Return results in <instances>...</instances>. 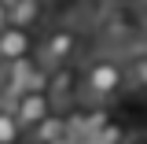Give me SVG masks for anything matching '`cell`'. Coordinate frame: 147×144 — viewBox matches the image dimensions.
Here are the masks:
<instances>
[{
    "instance_id": "1",
    "label": "cell",
    "mask_w": 147,
    "mask_h": 144,
    "mask_svg": "<svg viewBox=\"0 0 147 144\" xmlns=\"http://www.w3.org/2000/svg\"><path fill=\"white\" fill-rule=\"evenodd\" d=\"M129 85H132L129 67H121L114 55H92L81 70V100H88L96 107H107L118 96H125Z\"/></svg>"
},
{
    "instance_id": "2",
    "label": "cell",
    "mask_w": 147,
    "mask_h": 144,
    "mask_svg": "<svg viewBox=\"0 0 147 144\" xmlns=\"http://www.w3.org/2000/svg\"><path fill=\"white\" fill-rule=\"evenodd\" d=\"M77 48H81V33H77L74 26H55V30L44 33L37 59H40L44 67H59V63H70Z\"/></svg>"
},
{
    "instance_id": "3",
    "label": "cell",
    "mask_w": 147,
    "mask_h": 144,
    "mask_svg": "<svg viewBox=\"0 0 147 144\" xmlns=\"http://www.w3.org/2000/svg\"><path fill=\"white\" fill-rule=\"evenodd\" d=\"M15 111H18V122H22V133H30L55 111V100L48 96V89H26L15 100Z\"/></svg>"
},
{
    "instance_id": "4",
    "label": "cell",
    "mask_w": 147,
    "mask_h": 144,
    "mask_svg": "<svg viewBox=\"0 0 147 144\" xmlns=\"http://www.w3.org/2000/svg\"><path fill=\"white\" fill-rule=\"evenodd\" d=\"M48 96L55 100V107L74 104V96H81V70L74 63H59L48 74Z\"/></svg>"
},
{
    "instance_id": "5",
    "label": "cell",
    "mask_w": 147,
    "mask_h": 144,
    "mask_svg": "<svg viewBox=\"0 0 147 144\" xmlns=\"http://www.w3.org/2000/svg\"><path fill=\"white\" fill-rule=\"evenodd\" d=\"M26 55H33V33L26 26H15V22L4 26L0 30V63H18Z\"/></svg>"
},
{
    "instance_id": "6",
    "label": "cell",
    "mask_w": 147,
    "mask_h": 144,
    "mask_svg": "<svg viewBox=\"0 0 147 144\" xmlns=\"http://www.w3.org/2000/svg\"><path fill=\"white\" fill-rule=\"evenodd\" d=\"M70 118L66 115H59V111H52L40 126H33L30 133H26V144H48V141H59V137H70Z\"/></svg>"
},
{
    "instance_id": "7",
    "label": "cell",
    "mask_w": 147,
    "mask_h": 144,
    "mask_svg": "<svg viewBox=\"0 0 147 144\" xmlns=\"http://www.w3.org/2000/svg\"><path fill=\"white\" fill-rule=\"evenodd\" d=\"M22 137H26V133H22L15 104H11V100H0V144H18Z\"/></svg>"
},
{
    "instance_id": "8",
    "label": "cell",
    "mask_w": 147,
    "mask_h": 144,
    "mask_svg": "<svg viewBox=\"0 0 147 144\" xmlns=\"http://www.w3.org/2000/svg\"><path fill=\"white\" fill-rule=\"evenodd\" d=\"M40 18H44V0H18L15 8H11V22H15V26L33 30Z\"/></svg>"
},
{
    "instance_id": "9",
    "label": "cell",
    "mask_w": 147,
    "mask_h": 144,
    "mask_svg": "<svg viewBox=\"0 0 147 144\" xmlns=\"http://www.w3.org/2000/svg\"><path fill=\"white\" fill-rule=\"evenodd\" d=\"M125 141H129V129H125V122H118V118H107V122L88 137V144H125Z\"/></svg>"
},
{
    "instance_id": "10",
    "label": "cell",
    "mask_w": 147,
    "mask_h": 144,
    "mask_svg": "<svg viewBox=\"0 0 147 144\" xmlns=\"http://www.w3.org/2000/svg\"><path fill=\"white\" fill-rule=\"evenodd\" d=\"M129 78H132V89L147 92V52H136L129 59Z\"/></svg>"
},
{
    "instance_id": "11",
    "label": "cell",
    "mask_w": 147,
    "mask_h": 144,
    "mask_svg": "<svg viewBox=\"0 0 147 144\" xmlns=\"http://www.w3.org/2000/svg\"><path fill=\"white\" fill-rule=\"evenodd\" d=\"M4 26H11V8L0 0V30H4Z\"/></svg>"
},
{
    "instance_id": "12",
    "label": "cell",
    "mask_w": 147,
    "mask_h": 144,
    "mask_svg": "<svg viewBox=\"0 0 147 144\" xmlns=\"http://www.w3.org/2000/svg\"><path fill=\"white\" fill-rule=\"evenodd\" d=\"M74 141H77V137L70 133V137H59V141H48V144H74Z\"/></svg>"
},
{
    "instance_id": "13",
    "label": "cell",
    "mask_w": 147,
    "mask_h": 144,
    "mask_svg": "<svg viewBox=\"0 0 147 144\" xmlns=\"http://www.w3.org/2000/svg\"><path fill=\"white\" fill-rule=\"evenodd\" d=\"M125 144H147V137H129Z\"/></svg>"
},
{
    "instance_id": "14",
    "label": "cell",
    "mask_w": 147,
    "mask_h": 144,
    "mask_svg": "<svg viewBox=\"0 0 147 144\" xmlns=\"http://www.w3.org/2000/svg\"><path fill=\"white\" fill-rule=\"evenodd\" d=\"M74 144H88V141H81V137H77V141H74Z\"/></svg>"
},
{
    "instance_id": "15",
    "label": "cell",
    "mask_w": 147,
    "mask_h": 144,
    "mask_svg": "<svg viewBox=\"0 0 147 144\" xmlns=\"http://www.w3.org/2000/svg\"><path fill=\"white\" fill-rule=\"evenodd\" d=\"M144 22H147V4H144Z\"/></svg>"
}]
</instances>
